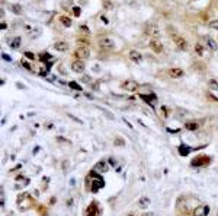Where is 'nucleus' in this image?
I'll list each match as a JSON object with an SVG mask.
<instances>
[{
  "instance_id": "obj_33",
  "label": "nucleus",
  "mask_w": 218,
  "mask_h": 216,
  "mask_svg": "<svg viewBox=\"0 0 218 216\" xmlns=\"http://www.w3.org/2000/svg\"><path fill=\"white\" fill-rule=\"evenodd\" d=\"M82 82H84V83H89V82H90V77H89V76H86V75H84V76L82 77Z\"/></svg>"
},
{
  "instance_id": "obj_26",
  "label": "nucleus",
  "mask_w": 218,
  "mask_h": 216,
  "mask_svg": "<svg viewBox=\"0 0 218 216\" xmlns=\"http://www.w3.org/2000/svg\"><path fill=\"white\" fill-rule=\"evenodd\" d=\"M77 43H79L80 45H84V47H87V45H89V41H87V40H83V38L77 40Z\"/></svg>"
},
{
  "instance_id": "obj_20",
  "label": "nucleus",
  "mask_w": 218,
  "mask_h": 216,
  "mask_svg": "<svg viewBox=\"0 0 218 216\" xmlns=\"http://www.w3.org/2000/svg\"><path fill=\"white\" fill-rule=\"evenodd\" d=\"M10 10H12L13 13H16V15H21L22 13L21 4H12V6H10Z\"/></svg>"
},
{
  "instance_id": "obj_22",
  "label": "nucleus",
  "mask_w": 218,
  "mask_h": 216,
  "mask_svg": "<svg viewBox=\"0 0 218 216\" xmlns=\"http://www.w3.org/2000/svg\"><path fill=\"white\" fill-rule=\"evenodd\" d=\"M195 53H196V55H204V47L199 43L195 44Z\"/></svg>"
},
{
  "instance_id": "obj_31",
  "label": "nucleus",
  "mask_w": 218,
  "mask_h": 216,
  "mask_svg": "<svg viewBox=\"0 0 218 216\" xmlns=\"http://www.w3.org/2000/svg\"><path fill=\"white\" fill-rule=\"evenodd\" d=\"M73 12H74V16H80V9L77 8V6L73 8Z\"/></svg>"
},
{
  "instance_id": "obj_6",
  "label": "nucleus",
  "mask_w": 218,
  "mask_h": 216,
  "mask_svg": "<svg viewBox=\"0 0 218 216\" xmlns=\"http://www.w3.org/2000/svg\"><path fill=\"white\" fill-rule=\"evenodd\" d=\"M150 48L154 51L156 54H161V53H163V44L159 41V38H151Z\"/></svg>"
},
{
  "instance_id": "obj_27",
  "label": "nucleus",
  "mask_w": 218,
  "mask_h": 216,
  "mask_svg": "<svg viewBox=\"0 0 218 216\" xmlns=\"http://www.w3.org/2000/svg\"><path fill=\"white\" fill-rule=\"evenodd\" d=\"M22 66H23L25 69H28V70H31V69H32V67H31V64L28 63L26 60H22Z\"/></svg>"
},
{
  "instance_id": "obj_9",
  "label": "nucleus",
  "mask_w": 218,
  "mask_h": 216,
  "mask_svg": "<svg viewBox=\"0 0 218 216\" xmlns=\"http://www.w3.org/2000/svg\"><path fill=\"white\" fill-rule=\"evenodd\" d=\"M208 213H210V208L206 204H202V206H198L193 209V216H206Z\"/></svg>"
},
{
  "instance_id": "obj_5",
  "label": "nucleus",
  "mask_w": 218,
  "mask_h": 216,
  "mask_svg": "<svg viewBox=\"0 0 218 216\" xmlns=\"http://www.w3.org/2000/svg\"><path fill=\"white\" fill-rule=\"evenodd\" d=\"M173 43L176 44V47L179 50H188V41L183 38V37H179V35H173Z\"/></svg>"
},
{
  "instance_id": "obj_37",
  "label": "nucleus",
  "mask_w": 218,
  "mask_h": 216,
  "mask_svg": "<svg viewBox=\"0 0 218 216\" xmlns=\"http://www.w3.org/2000/svg\"><path fill=\"white\" fill-rule=\"evenodd\" d=\"M115 145H124V140H122V139H116V140H115Z\"/></svg>"
},
{
  "instance_id": "obj_3",
  "label": "nucleus",
  "mask_w": 218,
  "mask_h": 216,
  "mask_svg": "<svg viewBox=\"0 0 218 216\" xmlns=\"http://www.w3.org/2000/svg\"><path fill=\"white\" fill-rule=\"evenodd\" d=\"M210 162H211V156H208V155H199V156L192 159V165L193 166H205Z\"/></svg>"
},
{
  "instance_id": "obj_16",
  "label": "nucleus",
  "mask_w": 218,
  "mask_h": 216,
  "mask_svg": "<svg viewBox=\"0 0 218 216\" xmlns=\"http://www.w3.org/2000/svg\"><path fill=\"white\" fill-rule=\"evenodd\" d=\"M60 22H61V25H64L66 28H70V26H72V24H73L72 19H70L68 16H66V15L60 16Z\"/></svg>"
},
{
  "instance_id": "obj_13",
  "label": "nucleus",
  "mask_w": 218,
  "mask_h": 216,
  "mask_svg": "<svg viewBox=\"0 0 218 216\" xmlns=\"http://www.w3.org/2000/svg\"><path fill=\"white\" fill-rule=\"evenodd\" d=\"M93 170L96 171V172H106V171H108V164H106V161H99L96 165H95Z\"/></svg>"
},
{
  "instance_id": "obj_28",
  "label": "nucleus",
  "mask_w": 218,
  "mask_h": 216,
  "mask_svg": "<svg viewBox=\"0 0 218 216\" xmlns=\"http://www.w3.org/2000/svg\"><path fill=\"white\" fill-rule=\"evenodd\" d=\"M103 8H105V9H111V8H112V3H111L109 0H105V2H103Z\"/></svg>"
},
{
  "instance_id": "obj_14",
  "label": "nucleus",
  "mask_w": 218,
  "mask_h": 216,
  "mask_svg": "<svg viewBox=\"0 0 218 216\" xmlns=\"http://www.w3.org/2000/svg\"><path fill=\"white\" fill-rule=\"evenodd\" d=\"M54 48L57 51H60V53H64V51L68 50V44L66 41H58V43L54 44Z\"/></svg>"
},
{
  "instance_id": "obj_21",
  "label": "nucleus",
  "mask_w": 218,
  "mask_h": 216,
  "mask_svg": "<svg viewBox=\"0 0 218 216\" xmlns=\"http://www.w3.org/2000/svg\"><path fill=\"white\" fill-rule=\"evenodd\" d=\"M208 86H210L212 91H218V82L215 79H210L208 81Z\"/></svg>"
},
{
  "instance_id": "obj_7",
  "label": "nucleus",
  "mask_w": 218,
  "mask_h": 216,
  "mask_svg": "<svg viewBox=\"0 0 218 216\" xmlns=\"http://www.w3.org/2000/svg\"><path fill=\"white\" fill-rule=\"evenodd\" d=\"M89 55H90V51H89L87 48H84V47L77 48V50L74 51V57L77 60H84V59H87Z\"/></svg>"
},
{
  "instance_id": "obj_17",
  "label": "nucleus",
  "mask_w": 218,
  "mask_h": 216,
  "mask_svg": "<svg viewBox=\"0 0 218 216\" xmlns=\"http://www.w3.org/2000/svg\"><path fill=\"white\" fill-rule=\"evenodd\" d=\"M185 127H186V130H198V127H199V123L198 121H188V123L185 124Z\"/></svg>"
},
{
  "instance_id": "obj_39",
  "label": "nucleus",
  "mask_w": 218,
  "mask_h": 216,
  "mask_svg": "<svg viewBox=\"0 0 218 216\" xmlns=\"http://www.w3.org/2000/svg\"><path fill=\"white\" fill-rule=\"evenodd\" d=\"M193 2H196V0H193Z\"/></svg>"
},
{
  "instance_id": "obj_15",
  "label": "nucleus",
  "mask_w": 218,
  "mask_h": 216,
  "mask_svg": "<svg viewBox=\"0 0 218 216\" xmlns=\"http://www.w3.org/2000/svg\"><path fill=\"white\" fill-rule=\"evenodd\" d=\"M141 98H143L147 104H150V105H154L156 101H157V98H156L154 93H151V95H143V93H141Z\"/></svg>"
},
{
  "instance_id": "obj_29",
  "label": "nucleus",
  "mask_w": 218,
  "mask_h": 216,
  "mask_svg": "<svg viewBox=\"0 0 218 216\" xmlns=\"http://www.w3.org/2000/svg\"><path fill=\"white\" fill-rule=\"evenodd\" d=\"M161 111H163V117L167 119V117H169V110L166 108V107H161Z\"/></svg>"
},
{
  "instance_id": "obj_11",
  "label": "nucleus",
  "mask_w": 218,
  "mask_h": 216,
  "mask_svg": "<svg viewBox=\"0 0 218 216\" xmlns=\"http://www.w3.org/2000/svg\"><path fill=\"white\" fill-rule=\"evenodd\" d=\"M84 61L83 60H74L72 63V70L73 72H76V73H82L84 70Z\"/></svg>"
},
{
  "instance_id": "obj_36",
  "label": "nucleus",
  "mask_w": 218,
  "mask_h": 216,
  "mask_svg": "<svg viewBox=\"0 0 218 216\" xmlns=\"http://www.w3.org/2000/svg\"><path fill=\"white\" fill-rule=\"evenodd\" d=\"M6 28H7V25H6L4 22H2V24H0V29H2V31H4V29H6Z\"/></svg>"
},
{
  "instance_id": "obj_34",
  "label": "nucleus",
  "mask_w": 218,
  "mask_h": 216,
  "mask_svg": "<svg viewBox=\"0 0 218 216\" xmlns=\"http://www.w3.org/2000/svg\"><path fill=\"white\" fill-rule=\"evenodd\" d=\"M101 21L103 22V24H106V25H108V24H109V19H108V18H106V16H103V15H102V16H101Z\"/></svg>"
},
{
  "instance_id": "obj_32",
  "label": "nucleus",
  "mask_w": 218,
  "mask_h": 216,
  "mask_svg": "<svg viewBox=\"0 0 218 216\" xmlns=\"http://www.w3.org/2000/svg\"><path fill=\"white\" fill-rule=\"evenodd\" d=\"M41 59H42V60H52V57H51L50 54H47V53H45V54H42V55H41Z\"/></svg>"
},
{
  "instance_id": "obj_8",
  "label": "nucleus",
  "mask_w": 218,
  "mask_h": 216,
  "mask_svg": "<svg viewBox=\"0 0 218 216\" xmlns=\"http://www.w3.org/2000/svg\"><path fill=\"white\" fill-rule=\"evenodd\" d=\"M128 55H130L131 61H134L135 64H140L141 61H143V54H141L140 51H137V50H131L130 53H128Z\"/></svg>"
},
{
  "instance_id": "obj_35",
  "label": "nucleus",
  "mask_w": 218,
  "mask_h": 216,
  "mask_svg": "<svg viewBox=\"0 0 218 216\" xmlns=\"http://www.w3.org/2000/svg\"><path fill=\"white\" fill-rule=\"evenodd\" d=\"M25 55H26V57H28V59H34V54H32L31 51H26V53H25Z\"/></svg>"
},
{
  "instance_id": "obj_4",
  "label": "nucleus",
  "mask_w": 218,
  "mask_h": 216,
  "mask_svg": "<svg viewBox=\"0 0 218 216\" xmlns=\"http://www.w3.org/2000/svg\"><path fill=\"white\" fill-rule=\"evenodd\" d=\"M121 88L124 91H126V92H134V91L138 89V83L135 81H132V79H126V81H124L121 83Z\"/></svg>"
},
{
  "instance_id": "obj_2",
  "label": "nucleus",
  "mask_w": 218,
  "mask_h": 216,
  "mask_svg": "<svg viewBox=\"0 0 218 216\" xmlns=\"http://www.w3.org/2000/svg\"><path fill=\"white\" fill-rule=\"evenodd\" d=\"M103 180H102V177L99 175V174H93L92 175V182H90V190L93 191V193H96V191H99L103 187Z\"/></svg>"
},
{
  "instance_id": "obj_23",
  "label": "nucleus",
  "mask_w": 218,
  "mask_h": 216,
  "mask_svg": "<svg viewBox=\"0 0 218 216\" xmlns=\"http://www.w3.org/2000/svg\"><path fill=\"white\" fill-rule=\"evenodd\" d=\"M147 32H148V34H151V35H154L156 38H157V37H159V34H160V31H159V28H157V26H154V28H150V29H147ZM154 37H153V38H154Z\"/></svg>"
},
{
  "instance_id": "obj_18",
  "label": "nucleus",
  "mask_w": 218,
  "mask_h": 216,
  "mask_svg": "<svg viewBox=\"0 0 218 216\" xmlns=\"http://www.w3.org/2000/svg\"><path fill=\"white\" fill-rule=\"evenodd\" d=\"M9 45H10V48H19V45H21V37H15V38L10 40V43H9Z\"/></svg>"
},
{
  "instance_id": "obj_24",
  "label": "nucleus",
  "mask_w": 218,
  "mask_h": 216,
  "mask_svg": "<svg viewBox=\"0 0 218 216\" xmlns=\"http://www.w3.org/2000/svg\"><path fill=\"white\" fill-rule=\"evenodd\" d=\"M80 32H82V34H84V35H89V32H90V31H89V28L86 25H80Z\"/></svg>"
},
{
  "instance_id": "obj_19",
  "label": "nucleus",
  "mask_w": 218,
  "mask_h": 216,
  "mask_svg": "<svg viewBox=\"0 0 218 216\" xmlns=\"http://www.w3.org/2000/svg\"><path fill=\"white\" fill-rule=\"evenodd\" d=\"M206 44H208V47H210V48H211L212 51H217V50H218L217 43H215V41H214L212 38H208V40H206Z\"/></svg>"
},
{
  "instance_id": "obj_12",
  "label": "nucleus",
  "mask_w": 218,
  "mask_h": 216,
  "mask_svg": "<svg viewBox=\"0 0 218 216\" xmlns=\"http://www.w3.org/2000/svg\"><path fill=\"white\" fill-rule=\"evenodd\" d=\"M167 75L172 77V79H179V77L183 76V70L179 67H172L167 70Z\"/></svg>"
},
{
  "instance_id": "obj_1",
  "label": "nucleus",
  "mask_w": 218,
  "mask_h": 216,
  "mask_svg": "<svg viewBox=\"0 0 218 216\" xmlns=\"http://www.w3.org/2000/svg\"><path fill=\"white\" fill-rule=\"evenodd\" d=\"M101 215H102V209H101V204L97 202H92L86 208V210H84V216H101Z\"/></svg>"
},
{
  "instance_id": "obj_38",
  "label": "nucleus",
  "mask_w": 218,
  "mask_h": 216,
  "mask_svg": "<svg viewBox=\"0 0 218 216\" xmlns=\"http://www.w3.org/2000/svg\"><path fill=\"white\" fill-rule=\"evenodd\" d=\"M2 57H3L4 60H7V61H9V60H10V57H9V55H6V54H2Z\"/></svg>"
},
{
  "instance_id": "obj_40",
  "label": "nucleus",
  "mask_w": 218,
  "mask_h": 216,
  "mask_svg": "<svg viewBox=\"0 0 218 216\" xmlns=\"http://www.w3.org/2000/svg\"><path fill=\"white\" fill-rule=\"evenodd\" d=\"M130 216H131V215H130Z\"/></svg>"
},
{
  "instance_id": "obj_25",
  "label": "nucleus",
  "mask_w": 218,
  "mask_h": 216,
  "mask_svg": "<svg viewBox=\"0 0 218 216\" xmlns=\"http://www.w3.org/2000/svg\"><path fill=\"white\" fill-rule=\"evenodd\" d=\"M68 85H70V88L76 89V91H82V88H80V86L77 85V83H76V82H70V83H68Z\"/></svg>"
},
{
  "instance_id": "obj_30",
  "label": "nucleus",
  "mask_w": 218,
  "mask_h": 216,
  "mask_svg": "<svg viewBox=\"0 0 218 216\" xmlns=\"http://www.w3.org/2000/svg\"><path fill=\"white\" fill-rule=\"evenodd\" d=\"M210 25H211V28H212V29H218V21H212Z\"/></svg>"
},
{
  "instance_id": "obj_10",
  "label": "nucleus",
  "mask_w": 218,
  "mask_h": 216,
  "mask_svg": "<svg viewBox=\"0 0 218 216\" xmlns=\"http://www.w3.org/2000/svg\"><path fill=\"white\" fill-rule=\"evenodd\" d=\"M99 45L103 48V50H113L115 48V43H113L111 38H102L99 41Z\"/></svg>"
}]
</instances>
